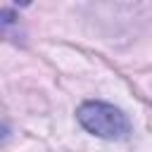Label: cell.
<instances>
[{
	"label": "cell",
	"instance_id": "6da1fadb",
	"mask_svg": "<svg viewBox=\"0 0 152 152\" xmlns=\"http://www.w3.org/2000/svg\"><path fill=\"white\" fill-rule=\"evenodd\" d=\"M76 121L83 131L102 140H126L131 135V121L124 109L102 102V100H86L76 109Z\"/></svg>",
	"mask_w": 152,
	"mask_h": 152
},
{
	"label": "cell",
	"instance_id": "7a4b0ae2",
	"mask_svg": "<svg viewBox=\"0 0 152 152\" xmlns=\"http://www.w3.org/2000/svg\"><path fill=\"white\" fill-rule=\"evenodd\" d=\"M28 2H31V0H14V5H21V7H24V5H28Z\"/></svg>",
	"mask_w": 152,
	"mask_h": 152
}]
</instances>
